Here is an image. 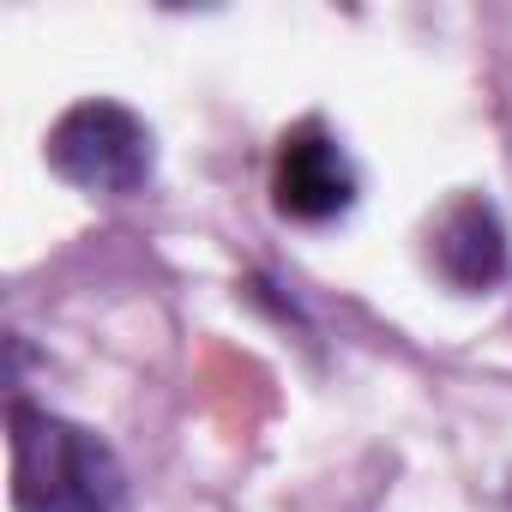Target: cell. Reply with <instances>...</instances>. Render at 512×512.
<instances>
[{"instance_id":"obj_3","label":"cell","mask_w":512,"mask_h":512,"mask_svg":"<svg viewBox=\"0 0 512 512\" xmlns=\"http://www.w3.org/2000/svg\"><path fill=\"white\" fill-rule=\"evenodd\" d=\"M272 205L290 223H332L356 205V163L320 121H296L272 157Z\"/></svg>"},{"instance_id":"obj_4","label":"cell","mask_w":512,"mask_h":512,"mask_svg":"<svg viewBox=\"0 0 512 512\" xmlns=\"http://www.w3.org/2000/svg\"><path fill=\"white\" fill-rule=\"evenodd\" d=\"M428 241H434V247H428V253H434V272H440L452 290H464V296L494 290L500 272H506V223H500V211H494L482 193L452 199V205L440 211V223H434Z\"/></svg>"},{"instance_id":"obj_1","label":"cell","mask_w":512,"mask_h":512,"mask_svg":"<svg viewBox=\"0 0 512 512\" xmlns=\"http://www.w3.org/2000/svg\"><path fill=\"white\" fill-rule=\"evenodd\" d=\"M13 512H127V470L91 428L13 410Z\"/></svg>"},{"instance_id":"obj_2","label":"cell","mask_w":512,"mask_h":512,"mask_svg":"<svg viewBox=\"0 0 512 512\" xmlns=\"http://www.w3.org/2000/svg\"><path fill=\"white\" fill-rule=\"evenodd\" d=\"M49 169L85 193H139L157 169L151 127L115 103V97H85L49 127Z\"/></svg>"}]
</instances>
